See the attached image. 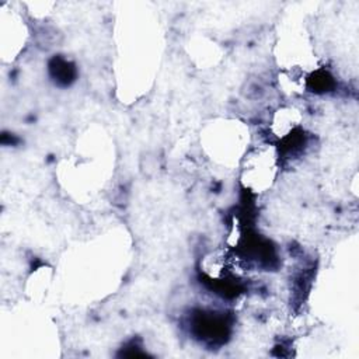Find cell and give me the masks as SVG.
I'll return each instance as SVG.
<instances>
[{
  "label": "cell",
  "instance_id": "obj_1",
  "mask_svg": "<svg viewBox=\"0 0 359 359\" xmlns=\"http://www.w3.org/2000/svg\"><path fill=\"white\" fill-rule=\"evenodd\" d=\"M278 172V153L271 144H261L244 158L243 182L254 192H262L272 185Z\"/></svg>",
  "mask_w": 359,
  "mask_h": 359
}]
</instances>
